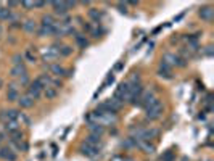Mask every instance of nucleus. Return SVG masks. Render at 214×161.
<instances>
[{
  "label": "nucleus",
  "mask_w": 214,
  "mask_h": 161,
  "mask_svg": "<svg viewBox=\"0 0 214 161\" xmlns=\"http://www.w3.org/2000/svg\"><path fill=\"white\" fill-rule=\"evenodd\" d=\"M16 5H20L18 2H8V7H16Z\"/></svg>",
  "instance_id": "obj_39"
},
{
  "label": "nucleus",
  "mask_w": 214,
  "mask_h": 161,
  "mask_svg": "<svg viewBox=\"0 0 214 161\" xmlns=\"http://www.w3.org/2000/svg\"><path fill=\"white\" fill-rule=\"evenodd\" d=\"M206 55H208V56H211V55H212V47H211V45H208V47H206Z\"/></svg>",
  "instance_id": "obj_37"
},
{
  "label": "nucleus",
  "mask_w": 214,
  "mask_h": 161,
  "mask_svg": "<svg viewBox=\"0 0 214 161\" xmlns=\"http://www.w3.org/2000/svg\"><path fill=\"white\" fill-rule=\"evenodd\" d=\"M174 159H175V155H174L172 150H167L166 153L161 156V161H174Z\"/></svg>",
  "instance_id": "obj_28"
},
{
  "label": "nucleus",
  "mask_w": 214,
  "mask_h": 161,
  "mask_svg": "<svg viewBox=\"0 0 214 161\" xmlns=\"http://www.w3.org/2000/svg\"><path fill=\"white\" fill-rule=\"evenodd\" d=\"M89 131H90L94 135H98V137H100V135L105 132V127L101 126V124H94V122H90V124H89Z\"/></svg>",
  "instance_id": "obj_14"
},
{
  "label": "nucleus",
  "mask_w": 214,
  "mask_h": 161,
  "mask_svg": "<svg viewBox=\"0 0 214 161\" xmlns=\"http://www.w3.org/2000/svg\"><path fill=\"white\" fill-rule=\"evenodd\" d=\"M111 161H124V158H123V156H113Z\"/></svg>",
  "instance_id": "obj_38"
},
{
  "label": "nucleus",
  "mask_w": 214,
  "mask_h": 161,
  "mask_svg": "<svg viewBox=\"0 0 214 161\" xmlns=\"http://www.w3.org/2000/svg\"><path fill=\"white\" fill-rule=\"evenodd\" d=\"M0 36H2V26H0Z\"/></svg>",
  "instance_id": "obj_42"
},
{
  "label": "nucleus",
  "mask_w": 214,
  "mask_h": 161,
  "mask_svg": "<svg viewBox=\"0 0 214 161\" xmlns=\"http://www.w3.org/2000/svg\"><path fill=\"white\" fill-rule=\"evenodd\" d=\"M50 71L55 74V76H66V69L63 68V66H60V65H57V63H53V65H50Z\"/></svg>",
  "instance_id": "obj_16"
},
{
  "label": "nucleus",
  "mask_w": 214,
  "mask_h": 161,
  "mask_svg": "<svg viewBox=\"0 0 214 161\" xmlns=\"http://www.w3.org/2000/svg\"><path fill=\"white\" fill-rule=\"evenodd\" d=\"M11 11L8 8H0V20H11Z\"/></svg>",
  "instance_id": "obj_26"
},
{
  "label": "nucleus",
  "mask_w": 214,
  "mask_h": 161,
  "mask_svg": "<svg viewBox=\"0 0 214 161\" xmlns=\"http://www.w3.org/2000/svg\"><path fill=\"white\" fill-rule=\"evenodd\" d=\"M21 5H23V8H26V10H32V8H34V2H23Z\"/></svg>",
  "instance_id": "obj_33"
},
{
  "label": "nucleus",
  "mask_w": 214,
  "mask_h": 161,
  "mask_svg": "<svg viewBox=\"0 0 214 161\" xmlns=\"http://www.w3.org/2000/svg\"><path fill=\"white\" fill-rule=\"evenodd\" d=\"M81 153L84 156H89V158H94V156H97L100 153V147H90L87 144L81 145Z\"/></svg>",
  "instance_id": "obj_4"
},
{
  "label": "nucleus",
  "mask_w": 214,
  "mask_h": 161,
  "mask_svg": "<svg viewBox=\"0 0 214 161\" xmlns=\"http://www.w3.org/2000/svg\"><path fill=\"white\" fill-rule=\"evenodd\" d=\"M137 147H140V148L145 151V153H155V145H151L150 142H145V140H137Z\"/></svg>",
  "instance_id": "obj_9"
},
{
  "label": "nucleus",
  "mask_w": 214,
  "mask_h": 161,
  "mask_svg": "<svg viewBox=\"0 0 214 161\" xmlns=\"http://www.w3.org/2000/svg\"><path fill=\"white\" fill-rule=\"evenodd\" d=\"M160 69H161V71H167V73H171V66L167 65L164 60H161V63H160Z\"/></svg>",
  "instance_id": "obj_32"
},
{
  "label": "nucleus",
  "mask_w": 214,
  "mask_h": 161,
  "mask_svg": "<svg viewBox=\"0 0 214 161\" xmlns=\"http://www.w3.org/2000/svg\"><path fill=\"white\" fill-rule=\"evenodd\" d=\"M161 116H163V103H161L160 98H158L150 108H147V118L155 121V119H160Z\"/></svg>",
  "instance_id": "obj_1"
},
{
  "label": "nucleus",
  "mask_w": 214,
  "mask_h": 161,
  "mask_svg": "<svg viewBox=\"0 0 214 161\" xmlns=\"http://www.w3.org/2000/svg\"><path fill=\"white\" fill-rule=\"evenodd\" d=\"M57 89L55 87H52V86H48V87H45L44 89V95H45V98H47V100H52V98H55L57 97Z\"/></svg>",
  "instance_id": "obj_18"
},
{
  "label": "nucleus",
  "mask_w": 214,
  "mask_h": 161,
  "mask_svg": "<svg viewBox=\"0 0 214 161\" xmlns=\"http://www.w3.org/2000/svg\"><path fill=\"white\" fill-rule=\"evenodd\" d=\"M53 26H40L39 31H37V34L39 37H47V36H53Z\"/></svg>",
  "instance_id": "obj_13"
},
{
  "label": "nucleus",
  "mask_w": 214,
  "mask_h": 161,
  "mask_svg": "<svg viewBox=\"0 0 214 161\" xmlns=\"http://www.w3.org/2000/svg\"><path fill=\"white\" fill-rule=\"evenodd\" d=\"M2 86H3V80H2V77H0V89H2Z\"/></svg>",
  "instance_id": "obj_41"
},
{
  "label": "nucleus",
  "mask_w": 214,
  "mask_h": 161,
  "mask_svg": "<svg viewBox=\"0 0 214 161\" xmlns=\"http://www.w3.org/2000/svg\"><path fill=\"white\" fill-rule=\"evenodd\" d=\"M36 80H37V82H39V86H40L42 89L48 87L50 84H52V79H50L47 74H40V76H39V77H37Z\"/></svg>",
  "instance_id": "obj_15"
},
{
  "label": "nucleus",
  "mask_w": 214,
  "mask_h": 161,
  "mask_svg": "<svg viewBox=\"0 0 214 161\" xmlns=\"http://www.w3.org/2000/svg\"><path fill=\"white\" fill-rule=\"evenodd\" d=\"M23 27H24L26 32H29V34H32V32L37 31V23L34 20H27L24 24H23Z\"/></svg>",
  "instance_id": "obj_17"
},
{
  "label": "nucleus",
  "mask_w": 214,
  "mask_h": 161,
  "mask_svg": "<svg viewBox=\"0 0 214 161\" xmlns=\"http://www.w3.org/2000/svg\"><path fill=\"white\" fill-rule=\"evenodd\" d=\"M27 82H29V77H27V74H26V76H21V77H20V84H23V86H26Z\"/></svg>",
  "instance_id": "obj_35"
},
{
  "label": "nucleus",
  "mask_w": 214,
  "mask_h": 161,
  "mask_svg": "<svg viewBox=\"0 0 214 161\" xmlns=\"http://www.w3.org/2000/svg\"><path fill=\"white\" fill-rule=\"evenodd\" d=\"M52 7H53V10L57 15H66V11H68V7H66V2H52Z\"/></svg>",
  "instance_id": "obj_7"
},
{
  "label": "nucleus",
  "mask_w": 214,
  "mask_h": 161,
  "mask_svg": "<svg viewBox=\"0 0 214 161\" xmlns=\"http://www.w3.org/2000/svg\"><path fill=\"white\" fill-rule=\"evenodd\" d=\"M200 18H201L203 21H206V23H211L212 18H214V10H212L211 7L200 8Z\"/></svg>",
  "instance_id": "obj_5"
},
{
  "label": "nucleus",
  "mask_w": 214,
  "mask_h": 161,
  "mask_svg": "<svg viewBox=\"0 0 214 161\" xmlns=\"http://www.w3.org/2000/svg\"><path fill=\"white\" fill-rule=\"evenodd\" d=\"M71 53H73V47H69V45L60 47V55H61V56H69Z\"/></svg>",
  "instance_id": "obj_27"
},
{
  "label": "nucleus",
  "mask_w": 214,
  "mask_h": 161,
  "mask_svg": "<svg viewBox=\"0 0 214 161\" xmlns=\"http://www.w3.org/2000/svg\"><path fill=\"white\" fill-rule=\"evenodd\" d=\"M13 65L15 66H18V65H23V55H20V53H16V55H13Z\"/></svg>",
  "instance_id": "obj_30"
},
{
  "label": "nucleus",
  "mask_w": 214,
  "mask_h": 161,
  "mask_svg": "<svg viewBox=\"0 0 214 161\" xmlns=\"http://www.w3.org/2000/svg\"><path fill=\"white\" fill-rule=\"evenodd\" d=\"M158 76L163 79H172V73H167V71H161V69H158Z\"/></svg>",
  "instance_id": "obj_29"
},
{
  "label": "nucleus",
  "mask_w": 214,
  "mask_h": 161,
  "mask_svg": "<svg viewBox=\"0 0 214 161\" xmlns=\"http://www.w3.org/2000/svg\"><path fill=\"white\" fill-rule=\"evenodd\" d=\"M76 42H77V45L81 47V49H85V47H89V40H87L84 36H81V34L76 36Z\"/></svg>",
  "instance_id": "obj_24"
},
{
  "label": "nucleus",
  "mask_w": 214,
  "mask_h": 161,
  "mask_svg": "<svg viewBox=\"0 0 214 161\" xmlns=\"http://www.w3.org/2000/svg\"><path fill=\"white\" fill-rule=\"evenodd\" d=\"M42 90H44V89L39 86V82H37V80H34V82L29 86V89H27V97H31L32 100H37V98H40Z\"/></svg>",
  "instance_id": "obj_3"
},
{
  "label": "nucleus",
  "mask_w": 214,
  "mask_h": 161,
  "mask_svg": "<svg viewBox=\"0 0 214 161\" xmlns=\"http://www.w3.org/2000/svg\"><path fill=\"white\" fill-rule=\"evenodd\" d=\"M42 26H55V20L52 15H44L42 16Z\"/></svg>",
  "instance_id": "obj_23"
},
{
  "label": "nucleus",
  "mask_w": 214,
  "mask_h": 161,
  "mask_svg": "<svg viewBox=\"0 0 214 161\" xmlns=\"http://www.w3.org/2000/svg\"><path fill=\"white\" fill-rule=\"evenodd\" d=\"M116 69H118V71L123 69V63H118V65H116Z\"/></svg>",
  "instance_id": "obj_40"
},
{
  "label": "nucleus",
  "mask_w": 214,
  "mask_h": 161,
  "mask_svg": "<svg viewBox=\"0 0 214 161\" xmlns=\"http://www.w3.org/2000/svg\"><path fill=\"white\" fill-rule=\"evenodd\" d=\"M27 74V69L24 63L23 65H18V66H13L11 71H10V76H13V77H21V76H26Z\"/></svg>",
  "instance_id": "obj_6"
},
{
  "label": "nucleus",
  "mask_w": 214,
  "mask_h": 161,
  "mask_svg": "<svg viewBox=\"0 0 214 161\" xmlns=\"http://www.w3.org/2000/svg\"><path fill=\"white\" fill-rule=\"evenodd\" d=\"M24 56L27 58V61H31V63H36V55L32 53V50H27L26 53H24Z\"/></svg>",
  "instance_id": "obj_31"
},
{
  "label": "nucleus",
  "mask_w": 214,
  "mask_h": 161,
  "mask_svg": "<svg viewBox=\"0 0 214 161\" xmlns=\"http://www.w3.org/2000/svg\"><path fill=\"white\" fill-rule=\"evenodd\" d=\"M5 127H7V131L10 132V134H13V132H16V131H20L18 121H7V122H5Z\"/></svg>",
  "instance_id": "obj_20"
},
{
  "label": "nucleus",
  "mask_w": 214,
  "mask_h": 161,
  "mask_svg": "<svg viewBox=\"0 0 214 161\" xmlns=\"http://www.w3.org/2000/svg\"><path fill=\"white\" fill-rule=\"evenodd\" d=\"M158 135V129H143L142 132V140H145V142H150L151 139H155V137Z\"/></svg>",
  "instance_id": "obj_10"
},
{
  "label": "nucleus",
  "mask_w": 214,
  "mask_h": 161,
  "mask_svg": "<svg viewBox=\"0 0 214 161\" xmlns=\"http://www.w3.org/2000/svg\"><path fill=\"white\" fill-rule=\"evenodd\" d=\"M60 56V45H53V47H48V49L42 50V60L44 61H48V63H52Z\"/></svg>",
  "instance_id": "obj_2"
},
{
  "label": "nucleus",
  "mask_w": 214,
  "mask_h": 161,
  "mask_svg": "<svg viewBox=\"0 0 214 161\" xmlns=\"http://www.w3.org/2000/svg\"><path fill=\"white\" fill-rule=\"evenodd\" d=\"M123 147L124 148H134V147H137V140L134 137H129V139H126L123 142Z\"/></svg>",
  "instance_id": "obj_25"
},
{
  "label": "nucleus",
  "mask_w": 214,
  "mask_h": 161,
  "mask_svg": "<svg viewBox=\"0 0 214 161\" xmlns=\"http://www.w3.org/2000/svg\"><path fill=\"white\" fill-rule=\"evenodd\" d=\"M18 98H20V93H18V90H16V86H15V84L8 86L7 100H8V102H18Z\"/></svg>",
  "instance_id": "obj_8"
},
{
  "label": "nucleus",
  "mask_w": 214,
  "mask_h": 161,
  "mask_svg": "<svg viewBox=\"0 0 214 161\" xmlns=\"http://www.w3.org/2000/svg\"><path fill=\"white\" fill-rule=\"evenodd\" d=\"M0 158L8 159V161H15L16 159V155L13 153L10 148H0Z\"/></svg>",
  "instance_id": "obj_11"
},
{
  "label": "nucleus",
  "mask_w": 214,
  "mask_h": 161,
  "mask_svg": "<svg viewBox=\"0 0 214 161\" xmlns=\"http://www.w3.org/2000/svg\"><path fill=\"white\" fill-rule=\"evenodd\" d=\"M85 144H87V145H90V147H100V137H98V135L90 134V135L85 139Z\"/></svg>",
  "instance_id": "obj_19"
},
{
  "label": "nucleus",
  "mask_w": 214,
  "mask_h": 161,
  "mask_svg": "<svg viewBox=\"0 0 214 161\" xmlns=\"http://www.w3.org/2000/svg\"><path fill=\"white\" fill-rule=\"evenodd\" d=\"M118 8L121 13H124V15H127V5L126 3H118Z\"/></svg>",
  "instance_id": "obj_34"
},
{
  "label": "nucleus",
  "mask_w": 214,
  "mask_h": 161,
  "mask_svg": "<svg viewBox=\"0 0 214 161\" xmlns=\"http://www.w3.org/2000/svg\"><path fill=\"white\" fill-rule=\"evenodd\" d=\"M47 3L45 2H34V8H42V7H45Z\"/></svg>",
  "instance_id": "obj_36"
},
{
  "label": "nucleus",
  "mask_w": 214,
  "mask_h": 161,
  "mask_svg": "<svg viewBox=\"0 0 214 161\" xmlns=\"http://www.w3.org/2000/svg\"><path fill=\"white\" fill-rule=\"evenodd\" d=\"M18 105H20L21 108H31L32 105H34V100H32L31 97L24 95V97H20V98H18Z\"/></svg>",
  "instance_id": "obj_12"
},
{
  "label": "nucleus",
  "mask_w": 214,
  "mask_h": 161,
  "mask_svg": "<svg viewBox=\"0 0 214 161\" xmlns=\"http://www.w3.org/2000/svg\"><path fill=\"white\" fill-rule=\"evenodd\" d=\"M89 16L94 20L95 23H100V18H101V13L97 10V8H90L89 10Z\"/></svg>",
  "instance_id": "obj_22"
},
{
  "label": "nucleus",
  "mask_w": 214,
  "mask_h": 161,
  "mask_svg": "<svg viewBox=\"0 0 214 161\" xmlns=\"http://www.w3.org/2000/svg\"><path fill=\"white\" fill-rule=\"evenodd\" d=\"M20 115H21V113L16 111V110H8V111H5L7 121H16L18 118H20Z\"/></svg>",
  "instance_id": "obj_21"
},
{
  "label": "nucleus",
  "mask_w": 214,
  "mask_h": 161,
  "mask_svg": "<svg viewBox=\"0 0 214 161\" xmlns=\"http://www.w3.org/2000/svg\"><path fill=\"white\" fill-rule=\"evenodd\" d=\"M124 161H134V159H124Z\"/></svg>",
  "instance_id": "obj_43"
}]
</instances>
